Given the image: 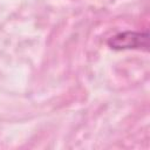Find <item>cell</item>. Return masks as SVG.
<instances>
[{"instance_id": "1", "label": "cell", "mask_w": 150, "mask_h": 150, "mask_svg": "<svg viewBox=\"0 0 150 150\" xmlns=\"http://www.w3.org/2000/svg\"><path fill=\"white\" fill-rule=\"evenodd\" d=\"M107 45L114 50H146L149 47V33L139 30H123L110 36L107 41Z\"/></svg>"}]
</instances>
